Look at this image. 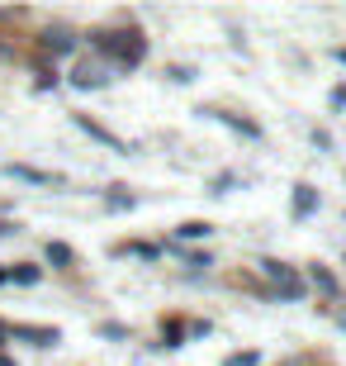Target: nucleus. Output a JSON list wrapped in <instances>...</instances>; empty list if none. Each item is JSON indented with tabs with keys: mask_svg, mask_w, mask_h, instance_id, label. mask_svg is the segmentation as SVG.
I'll use <instances>...</instances> for the list:
<instances>
[{
	"mask_svg": "<svg viewBox=\"0 0 346 366\" xmlns=\"http://www.w3.org/2000/svg\"><path fill=\"white\" fill-rule=\"evenodd\" d=\"M91 43L100 48V53L119 57V67H138V62L147 57V39H143V29H95Z\"/></svg>",
	"mask_w": 346,
	"mask_h": 366,
	"instance_id": "obj_1",
	"label": "nucleus"
},
{
	"mask_svg": "<svg viewBox=\"0 0 346 366\" xmlns=\"http://www.w3.org/2000/svg\"><path fill=\"white\" fill-rule=\"evenodd\" d=\"M261 272H266L270 281L280 285V300H304V281L294 276V267H285V262L266 257V262H261Z\"/></svg>",
	"mask_w": 346,
	"mask_h": 366,
	"instance_id": "obj_2",
	"label": "nucleus"
},
{
	"mask_svg": "<svg viewBox=\"0 0 346 366\" xmlns=\"http://www.w3.org/2000/svg\"><path fill=\"white\" fill-rule=\"evenodd\" d=\"M76 129H81V134H91V138H100V143H105V148H114V152H133L128 143H123V138H114V134H109L105 124H95L91 114H76Z\"/></svg>",
	"mask_w": 346,
	"mask_h": 366,
	"instance_id": "obj_3",
	"label": "nucleus"
},
{
	"mask_svg": "<svg viewBox=\"0 0 346 366\" xmlns=\"http://www.w3.org/2000/svg\"><path fill=\"white\" fill-rule=\"evenodd\" d=\"M209 119H218V124H228L233 134H242V138H261V124H252V119H242V114H228V109H204Z\"/></svg>",
	"mask_w": 346,
	"mask_h": 366,
	"instance_id": "obj_4",
	"label": "nucleus"
},
{
	"mask_svg": "<svg viewBox=\"0 0 346 366\" xmlns=\"http://www.w3.org/2000/svg\"><path fill=\"white\" fill-rule=\"evenodd\" d=\"M5 177H14V181H34V186H57V181H62V177H53V172H39V167H19V162L5 167Z\"/></svg>",
	"mask_w": 346,
	"mask_h": 366,
	"instance_id": "obj_5",
	"label": "nucleus"
},
{
	"mask_svg": "<svg viewBox=\"0 0 346 366\" xmlns=\"http://www.w3.org/2000/svg\"><path fill=\"white\" fill-rule=\"evenodd\" d=\"M105 67H95V62H81L76 71H71V86H81V91H95V86H105Z\"/></svg>",
	"mask_w": 346,
	"mask_h": 366,
	"instance_id": "obj_6",
	"label": "nucleus"
},
{
	"mask_svg": "<svg viewBox=\"0 0 346 366\" xmlns=\"http://www.w3.org/2000/svg\"><path fill=\"white\" fill-rule=\"evenodd\" d=\"M43 48H48V53H57V57H62V53H71V48H76V34H71V29H62V24H57V29H48V34H43Z\"/></svg>",
	"mask_w": 346,
	"mask_h": 366,
	"instance_id": "obj_7",
	"label": "nucleus"
},
{
	"mask_svg": "<svg viewBox=\"0 0 346 366\" xmlns=\"http://www.w3.org/2000/svg\"><path fill=\"white\" fill-rule=\"evenodd\" d=\"M313 209H318V190L308 186V181H299L294 186V219H308Z\"/></svg>",
	"mask_w": 346,
	"mask_h": 366,
	"instance_id": "obj_8",
	"label": "nucleus"
},
{
	"mask_svg": "<svg viewBox=\"0 0 346 366\" xmlns=\"http://www.w3.org/2000/svg\"><path fill=\"white\" fill-rule=\"evenodd\" d=\"M14 338H29V342H39V347H53L57 328H14Z\"/></svg>",
	"mask_w": 346,
	"mask_h": 366,
	"instance_id": "obj_9",
	"label": "nucleus"
},
{
	"mask_svg": "<svg viewBox=\"0 0 346 366\" xmlns=\"http://www.w3.org/2000/svg\"><path fill=\"white\" fill-rule=\"evenodd\" d=\"M175 233H180L185 243H195V238H209V233H213V224H204V219H185V224H180Z\"/></svg>",
	"mask_w": 346,
	"mask_h": 366,
	"instance_id": "obj_10",
	"label": "nucleus"
},
{
	"mask_svg": "<svg viewBox=\"0 0 346 366\" xmlns=\"http://www.w3.org/2000/svg\"><path fill=\"white\" fill-rule=\"evenodd\" d=\"M39 267H29V262H19V267H10V272H5V281H19V285H34L39 281Z\"/></svg>",
	"mask_w": 346,
	"mask_h": 366,
	"instance_id": "obj_11",
	"label": "nucleus"
},
{
	"mask_svg": "<svg viewBox=\"0 0 346 366\" xmlns=\"http://www.w3.org/2000/svg\"><path fill=\"white\" fill-rule=\"evenodd\" d=\"M308 281L318 285V290H327V295H337V276L327 272V267H313V272H308Z\"/></svg>",
	"mask_w": 346,
	"mask_h": 366,
	"instance_id": "obj_12",
	"label": "nucleus"
},
{
	"mask_svg": "<svg viewBox=\"0 0 346 366\" xmlns=\"http://www.w3.org/2000/svg\"><path fill=\"white\" fill-rule=\"evenodd\" d=\"M161 347H180V338H185V324H180V319H171V324H161Z\"/></svg>",
	"mask_w": 346,
	"mask_h": 366,
	"instance_id": "obj_13",
	"label": "nucleus"
},
{
	"mask_svg": "<svg viewBox=\"0 0 346 366\" xmlns=\"http://www.w3.org/2000/svg\"><path fill=\"white\" fill-rule=\"evenodd\" d=\"M105 204H109V209H133V195H128V190H123V186H114V190H109V195H105Z\"/></svg>",
	"mask_w": 346,
	"mask_h": 366,
	"instance_id": "obj_14",
	"label": "nucleus"
},
{
	"mask_svg": "<svg viewBox=\"0 0 346 366\" xmlns=\"http://www.w3.org/2000/svg\"><path fill=\"white\" fill-rule=\"evenodd\" d=\"M48 262H57V267H71V262H76V252H71L67 243H48Z\"/></svg>",
	"mask_w": 346,
	"mask_h": 366,
	"instance_id": "obj_15",
	"label": "nucleus"
},
{
	"mask_svg": "<svg viewBox=\"0 0 346 366\" xmlns=\"http://www.w3.org/2000/svg\"><path fill=\"white\" fill-rule=\"evenodd\" d=\"M123 252H133V257H147V262L157 257V247H152V243H128V247H123Z\"/></svg>",
	"mask_w": 346,
	"mask_h": 366,
	"instance_id": "obj_16",
	"label": "nucleus"
},
{
	"mask_svg": "<svg viewBox=\"0 0 346 366\" xmlns=\"http://www.w3.org/2000/svg\"><path fill=\"white\" fill-rule=\"evenodd\" d=\"M256 362H261L256 352H238V357H228V366H256Z\"/></svg>",
	"mask_w": 346,
	"mask_h": 366,
	"instance_id": "obj_17",
	"label": "nucleus"
},
{
	"mask_svg": "<svg viewBox=\"0 0 346 366\" xmlns=\"http://www.w3.org/2000/svg\"><path fill=\"white\" fill-rule=\"evenodd\" d=\"M185 267H190V272H204V267H213V262H209V252H195V257H190Z\"/></svg>",
	"mask_w": 346,
	"mask_h": 366,
	"instance_id": "obj_18",
	"label": "nucleus"
},
{
	"mask_svg": "<svg viewBox=\"0 0 346 366\" xmlns=\"http://www.w3.org/2000/svg\"><path fill=\"white\" fill-rule=\"evenodd\" d=\"M100 333H105V338H114V342H119V338H128V328H123V324H105Z\"/></svg>",
	"mask_w": 346,
	"mask_h": 366,
	"instance_id": "obj_19",
	"label": "nucleus"
},
{
	"mask_svg": "<svg viewBox=\"0 0 346 366\" xmlns=\"http://www.w3.org/2000/svg\"><path fill=\"white\" fill-rule=\"evenodd\" d=\"M166 76H171V81H195V71H190V67H171Z\"/></svg>",
	"mask_w": 346,
	"mask_h": 366,
	"instance_id": "obj_20",
	"label": "nucleus"
},
{
	"mask_svg": "<svg viewBox=\"0 0 346 366\" xmlns=\"http://www.w3.org/2000/svg\"><path fill=\"white\" fill-rule=\"evenodd\" d=\"M332 105H337V109H346V86H337V91H332Z\"/></svg>",
	"mask_w": 346,
	"mask_h": 366,
	"instance_id": "obj_21",
	"label": "nucleus"
},
{
	"mask_svg": "<svg viewBox=\"0 0 346 366\" xmlns=\"http://www.w3.org/2000/svg\"><path fill=\"white\" fill-rule=\"evenodd\" d=\"M337 62H342V67H346V48H337Z\"/></svg>",
	"mask_w": 346,
	"mask_h": 366,
	"instance_id": "obj_22",
	"label": "nucleus"
},
{
	"mask_svg": "<svg viewBox=\"0 0 346 366\" xmlns=\"http://www.w3.org/2000/svg\"><path fill=\"white\" fill-rule=\"evenodd\" d=\"M0 366H14V362H10V357H0Z\"/></svg>",
	"mask_w": 346,
	"mask_h": 366,
	"instance_id": "obj_23",
	"label": "nucleus"
},
{
	"mask_svg": "<svg viewBox=\"0 0 346 366\" xmlns=\"http://www.w3.org/2000/svg\"><path fill=\"white\" fill-rule=\"evenodd\" d=\"M0 285H5V272H0Z\"/></svg>",
	"mask_w": 346,
	"mask_h": 366,
	"instance_id": "obj_24",
	"label": "nucleus"
},
{
	"mask_svg": "<svg viewBox=\"0 0 346 366\" xmlns=\"http://www.w3.org/2000/svg\"><path fill=\"white\" fill-rule=\"evenodd\" d=\"M0 338H5V328H0Z\"/></svg>",
	"mask_w": 346,
	"mask_h": 366,
	"instance_id": "obj_25",
	"label": "nucleus"
}]
</instances>
